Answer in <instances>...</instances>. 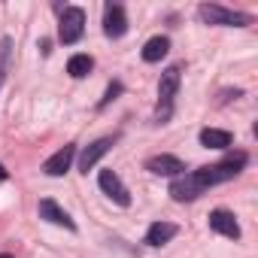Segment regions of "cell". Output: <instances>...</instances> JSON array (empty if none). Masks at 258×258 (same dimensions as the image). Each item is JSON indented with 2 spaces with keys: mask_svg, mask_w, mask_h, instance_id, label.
Masks as SVG:
<instances>
[{
  "mask_svg": "<svg viewBox=\"0 0 258 258\" xmlns=\"http://www.w3.org/2000/svg\"><path fill=\"white\" fill-rule=\"evenodd\" d=\"M179 82H182V67L179 64H173L161 73V79H158V112H155L158 121H167L173 115V100H176Z\"/></svg>",
  "mask_w": 258,
  "mask_h": 258,
  "instance_id": "6da1fadb",
  "label": "cell"
},
{
  "mask_svg": "<svg viewBox=\"0 0 258 258\" xmlns=\"http://www.w3.org/2000/svg\"><path fill=\"white\" fill-rule=\"evenodd\" d=\"M198 16H201L204 25H222V28H246V25H252L249 13H237V10H228V7H219V4L198 7Z\"/></svg>",
  "mask_w": 258,
  "mask_h": 258,
  "instance_id": "7a4b0ae2",
  "label": "cell"
},
{
  "mask_svg": "<svg viewBox=\"0 0 258 258\" xmlns=\"http://www.w3.org/2000/svg\"><path fill=\"white\" fill-rule=\"evenodd\" d=\"M82 34H85V13L79 7H64L61 25H58V40L64 46H73L82 40Z\"/></svg>",
  "mask_w": 258,
  "mask_h": 258,
  "instance_id": "3957f363",
  "label": "cell"
},
{
  "mask_svg": "<svg viewBox=\"0 0 258 258\" xmlns=\"http://www.w3.org/2000/svg\"><path fill=\"white\" fill-rule=\"evenodd\" d=\"M97 185H100V191H103L109 201H115L118 207H131V191H127V185L121 182V176H118L115 170H100Z\"/></svg>",
  "mask_w": 258,
  "mask_h": 258,
  "instance_id": "277c9868",
  "label": "cell"
},
{
  "mask_svg": "<svg viewBox=\"0 0 258 258\" xmlns=\"http://www.w3.org/2000/svg\"><path fill=\"white\" fill-rule=\"evenodd\" d=\"M210 231H216L228 240H240V222L234 219L231 210H213L210 213Z\"/></svg>",
  "mask_w": 258,
  "mask_h": 258,
  "instance_id": "5b68a950",
  "label": "cell"
},
{
  "mask_svg": "<svg viewBox=\"0 0 258 258\" xmlns=\"http://www.w3.org/2000/svg\"><path fill=\"white\" fill-rule=\"evenodd\" d=\"M124 31H127L124 10L118 4H106V10H103V34L109 40H118V37H124Z\"/></svg>",
  "mask_w": 258,
  "mask_h": 258,
  "instance_id": "8992f818",
  "label": "cell"
},
{
  "mask_svg": "<svg viewBox=\"0 0 258 258\" xmlns=\"http://www.w3.org/2000/svg\"><path fill=\"white\" fill-rule=\"evenodd\" d=\"M146 170L149 173H155V176H182L185 173V164L176 158V155H152L149 161H146Z\"/></svg>",
  "mask_w": 258,
  "mask_h": 258,
  "instance_id": "52a82bcc",
  "label": "cell"
},
{
  "mask_svg": "<svg viewBox=\"0 0 258 258\" xmlns=\"http://www.w3.org/2000/svg\"><path fill=\"white\" fill-rule=\"evenodd\" d=\"M112 146H115V137H100V140H94L91 146H85V152L79 155V170L88 173V170H91V167H94V164H97Z\"/></svg>",
  "mask_w": 258,
  "mask_h": 258,
  "instance_id": "ba28073f",
  "label": "cell"
},
{
  "mask_svg": "<svg viewBox=\"0 0 258 258\" xmlns=\"http://www.w3.org/2000/svg\"><path fill=\"white\" fill-rule=\"evenodd\" d=\"M37 213H40V219H46V222H52V225H58V228H67V231H76V222L52 201V198H43L40 201V207H37Z\"/></svg>",
  "mask_w": 258,
  "mask_h": 258,
  "instance_id": "9c48e42d",
  "label": "cell"
},
{
  "mask_svg": "<svg viewBox=\"0 0 258 258\" xmlns=\"http://www.w3.org/2000/svg\"><path fill=\"white\" fill-rule=\"evenodd\" d=\"M73 158H76V146L73 143H67L64 149H58L46 164H43V170H46V176H64L67 170H70V164H73Z\"/></svg>",
  "mask_w": 258,
  "mask_h": 258,
  "instance_id": "30bf717a",
  "label": "cell"
},
{
  "mask_svg": "<svg viewBox=\"0 0 258 258\" xmlns=\"http://www.w3.org/2000/svg\"><path fill=\"white\" fill-rule=\"evenodd\" d=\"M176 234H179V228H176L173 222H155V225H149V231H146V243H149V246H164V243H170Z\"/></svg>",
  "mask_w": 258,
  "mask_h": 258,
  "instance_id": "8fae6325",
  "label": "cell"
},
{
  "mask_svg": "<svg viewBox=\"0 0 258 258\" xmlns=\"http://www.w3.org/2000/svg\"><path fill=\"white\" fill-rule=\"evenodd\" d=\"M170 52V40L167 37H152V40H146V46H143V61L146 64H158L164 55Z\"/></svg>",
  "mask_w": 258,
  "mask_h": 258,
  "instance_id": "7c38bea8",
  "label": "cell"
},
{
  "mask_svg": "<svg viewBox=\"0 0 258 258\" xmlns=\"http://www.w3.org/2000/svg\"><path fill=\"white\" fill-rule=\"evenodd\" d=\"M201 146H207V149H228L231 146V131H222V127H204L201 131Z\"/></svg>",
  "mask_w": 258,
  "mask_h": 258,
  "instance_id": "4fadbf2b",
  "label": "cell"
},
{
  "mask_svg": "<svg viewBox=\"0 0 258 258\" xmlns=\"http://www.w3.org/2000/svg\"><path fill=\"white\" fill-rule=\"evenodd\" d=\"M94 70V61H91V55H73L70 61H67V73L73 76V79H85L88 73Z\"/></svg>",
  "mask_w": 258,
  "mask_h": 258,
  "instance_id": "5bb4252c",
  "label": "cell"
},
{
  "mask_svg": "<svg viewBox=\"0 0 258 258\" xmlns=\"http://www.w3.org/2000/svg\"><path fill=\"white\" fill-rule=\"evenodd\" d=\"M10 58H13V40L0 37V85H4V79L10 73Z\"/></svg>",
  "mask_w": 258,
  "mask_h": 258,
  "instance_id": "9a60e30c",
  "label": "cell"
},
{
  "mask_svg": "<svg viewBox=\"0 0 258 258\" xmlns=\"http://www.w3.org/2000/svg\"><path fill=\"white\" fill-rule=\"evenodd\" d=\"M118 94H121V82H109V85H106V94H103V97H100V103H97V109H106Z\"/></svg>",
  "mask_w": 258,
  "mask_h": 258,
  "instance_id": "2e32d148",
  "label": "cell"
},
{
  "mask_svg": "<svg viewBox=\"0 0 258 258\" xmlns=\"http://www.w3.org/2000/svg\"><path fill=\"white\" fill-rule=\"evenodd\" d=\"M4 179H10V170H7L4 164H0V182H4Z\"/></svg>",
  "mask_w": 258,
  "mask_h": 258,
  "instance_id": "e0dca14e",
  "label": "cell"
},
{
  "mask_svg": "<svg viewBox=\"0 0 258 258\" xmlns=\"http://www.w3.org/2000/svg\"><path fill=\"white\" fill-rule=\"evenodd\" d=\"M0 258H13V255H7V252H0Z\"/></svg>",
  "mask_w": 258,
  "mask_h": 258,
  "instance_id": "ac0fdd59",
  "label": "cell"
}]
</instances>
